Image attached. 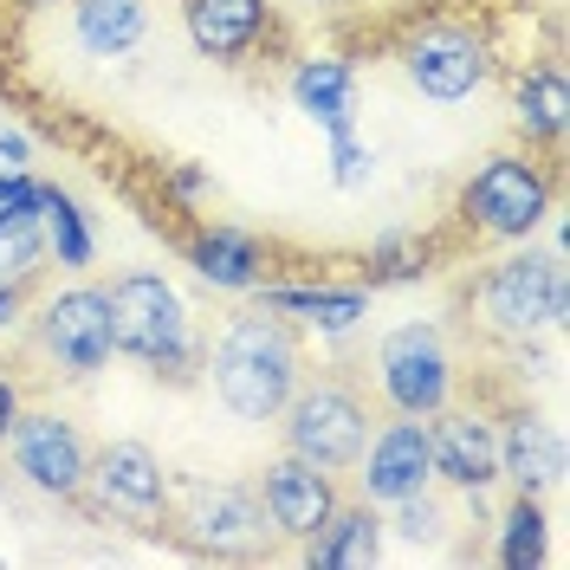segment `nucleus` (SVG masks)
<instances>
[{"label":"nucleus","mask_w":570,"mask_h":570,"mask_svg":"<svg viewBox=\"0 0 570 570\" xmlns=\"http://www.w3.org/2000/svg\"><path fill=\"white\" fill-rule=\"evenodd\" d=\"M181 259L195 266V279L214 285V292H253L259 279H273V247L253 234V227H234V220H202L181 234Z\"/></svg>","instance_id":"dca6fc26"},{"label":"nucleus","mask_w":570,"mask_h":570,"mask_svg":"<svg viewBox=\"0 0 570 570\" xmlns=\"http://www.w3.org/2000/svg\"><path fill=\"white\" fill-rule=\"evenodd\" d=\"M318 7H337V0H318Z\"/></svg>","instance_id":"72a5a7b5"},{"label":"nucleus","mask_w":570,"mask_h":570,"mask_svg":"<svg viewBox=\"0 0 570 570\" xmlns=\"http://www.w3.org/2000/svg\"><path fill=\"white\" fill-rule=\"evenodd\" d=\"M202 383L234 422H279V409L292 390L305 383V337L298 324L253 305L214 331V344H202Z\"/></svg>","instance_id":"f257e3e1"},{"label":"nucleus","mask_w":570,"mask_h":570,"mask_svg":"<svg viewBox=\"0 0 570 570\" xmlns=\"http://www.w3.org/2000/svg\"><path fill=\"white\" fill-rule=\"evenodd\" d=\"M493 434H499V480H505L512 493L544 499V493L564 487V434L544 422L538 409H512Z\"/></svg>","instance_id":"a211bd4d"},{"label":"nucleus","mask_w":570,"mask_h":570,"mask_svg":"<svg viewBox=\"0 0 570 570\" xmlns=\"http://www.w3.org/2000/svg\"><path fill=\"white\" fill-rule=\"evenodd\" d=\"M208 188H214L208 169H195V163H169V195H176L181 208H195V202H202Z\"/></svg>","instance_id":"c85d7f7f"},{"label":"nucleus","mask_w":570,"mask_h":570,"mask_svg":"<svg viewBox=\"0 0 570 570\" xmlns=\"http://www.w3.org/2000/svg\"><path fill=\"white\" fill-rule=\"evenodd\" d=\"M169 532L195 558H266L273 551L266 505L240 480H169Z\"/></svg>","instance_id":"39448f33"},{"label":"nucleus","mask_w":570,"mask_h":570,"mask_svg":"<svg viewBox=\"0 0 570 570\" xmlns=\"http://www.w3.org/2000/svg\"><path fill=\"white\" fill-rule=\"evenodd\" d=\"M181 7V33L208 66L247 71L266 46H273V7L266 0H176Z\"/></svg>","instance_id":"2eb2a0df"},{"label":"nucleus","mask_w":570,"mask_h":570,"mask_svg":"<svg viewBox=\"0 0 570 570\" xmlns=\"http://www.w3.org/2000/svg\"><path fill=\"white\" fill-rule=\"evenodd\" d=\"M253 493H259V505H266V525H273V538H285V544H305V538H312L324 519L337 512L344 487H337V473L298 461V454H279V461L259 466Z\"/></svg>","instance_id":"ddd939ff"},{"label":"nucleus","mask_w":570,"mask_h":570,"mask_svg":"<svg viewBox=\"0 0 570 570\" xmlns=\"http://www.w3.org/2000/svg\"><path fill=\"white\" fill-rule=\"evenodd\" d=\"M85 499L130 525V532H169V466L149 441H105L91 448V473H85Z\"/></svg>","instance_id":"1a4fd4ad"},{"label":"nucleus","mask_w":570,"mask_h":570,"mask_svg":"<svg viewBox=\"0 0 570 570\" xmlns=\"http://www.w3.org/2000/svg\"><path fill=\"white\" fill-rule=\"evenodd\" d=\"M27 220H39V176L0 169V234L7 227H27Z\"/></svg>","instance_id":"cd10ccee"},{"label":"nucleus","mask_w":570,"mask_h":570,"mask_svg":"<svg viewBox=\"0 0 570 570\" xmlns=\"http://www.w3.org/2000/svg\"><path fill=\"white\" fill-rule=\"evenodd\" d=\"M402 78L428 105H466L493 78V46L473 20H422L402 39Z\"/></svg>","instance_id":"9d476101"},{"label":"nucleus","mask_w":570,"mask_h":570,"mask_svg":"<svg viewBox=\"0 0 570 570\" xmlns=\"http://www.w3.org/2000/svg\"><path fill=\"white\" fill-rule=\"evenodd\" d=\"M279 428H285V454L324 466V473H351L363 441H370V395L337 370L305 376L292 390V402L279 409Z\"/></svg>","instance_id":"423d86ee"},{"label":"nucleus","mask_w":570,"mask_h":570,"mask_svg":"<svg viewBox=\"0 0 570 570\" xmlns=\"http://www.w3.org/2000/svg\"><path fill=\"white\" fill-rule=\"evenodd\" d=\"M512 130L525 149H544L558 156L564 149V130H570V85H564V66L558 59H538L512 78Z\"/></svg>","instance_id":"6ab92c4d"},{"label":"nucleus","mask_w":570,"mask_h":570,"mask_svg":"<svg viewBox=\"0 0 570 570\" xmlns=\"http://www.w3.org/2000/svg\"><path fill=\"white\" fill-rule=\"evenodd\" d=\"M149 39V0H71V46L91 66H117Z\"/></svg>","instance_id":"412c9836"},{"label":"nucleus","mask_w":570,"mask_h":570,"mask_svg":"<svg viewBox=\"0 0 570 570\" xmlns=\"http://www.w3.org/2000/svg\"><path fill=\"white\" fill-rule=\"evenodd\" d=\"M376 395L390 415H422V422L454 402V351L434 318L395 324L376 344Z\"/></svg>","instance_id":"0eeeda50"},{"label":"nucleus","mask_w":570,"mask_h":570,"mask_svg":"<svg viewBox=\"0 0 570 570\" xmlns=\"http://www.w3.org/2000/svg\"><path fill=\"white\" fill-rule=\"evenodd\" d=\"M285 85H292V105L305 110L324 137H331V130H356V66L351 59L305 52Z\"/></svg>","instance_id":"4be33fe9"},{"label":"nucleus","mask_w":570,"mask_h":570,"mask_svg":"<svg viewBox=\"0 0 570 570\" xmlns=\"http://www.w3.org/2000/svg\"><path fill=\"white\" fill-rule=\"evenodd\" d=\"M13 13H46V7H66V0H7Z\"/></svg>","instance_id":"473e14b6"},{"label":"nucleus","mask_w":570,"mask_h":570,"mask_svg":"<svg viewBox=\"0 0 570 570\" xmlns=\"http://www.w3.org/2000/svg\"><path fill=\"white\" fill-rule=\"evenodd\" d=\"M558 214V156L544 149H493L454 195V227L473 247H519Z\"/></svg>","instance_id":"7ed1b4c3"},{"label":"nucleus","mask_w":570,"mask_h":570,"mask_svg":"<svg viewBox=\"0 0 570 570\" xmlns=\"http://www.w3.org/2000/svg\"><path fill=\"white\" fill-rule=\"evenodd\" d=\"M20 409H27L20 376H0V448H7V434H13V422H20Z\"/></svg>","instance_id":"c756f323"},{"label":"nucleus","mask_w":570,"mask_h":570,"mask_svg":"<svg viewBox=\"0 0 570 570\" xmlns=\"http://www.w3.org/2000/svg\"><path fill=\"white\" fill-rule=\"evenodd\" d=\"M33 163V137L27 130H0V169H27Z\"/></svg>","instance_id":"2f4dec72"},{"label":"nucleus","mask_w":570,"mask_h":570,"mask_svg":"<svg viewBox=\"0 0 570 570\" xmlns=\"http://www.w3.org/2000/svg\"><path fill=\"white\" fill-rule=\"evenodd\" d=\"M422 487H434V441H428L422 415H390L383 428H370V441L356 454V499L395 505Z\"/></svg>","instance_id":"f8f14e48"},{"label":"nucleus","mask_w":570,"mask_h":570,"mask_svg":"<svg viewBox=\"0 0 570 570\" xmlns=\"http://www.w3.org/2000/svg\"><path fill=\"white\" fill-rule=\"evenodd\" d=\"M428 259H434V247H428L422 234H383L376 247L363 253V285L370 292L376 285H409V279H422V273H434Z\"/></svg>","instance_id":"393cba45"},{"label":"nucleus","mask_w":570,"mask_h":570,"mask_svg":"<svg viewBox=\"0 0 570 570\" xmlns=\"http://www.w3.org/2000/svg\"><path fill=\"white\" fill-rule=\"evenodd\" d=\"M493 558L505 570H538L544 558H551V519H544V499L538 493H512V505L499 512Z\"/></svg>","instance_id":"b1692460"},{"label":"nucleus","mask_w":570,"mask_h":570,"mask_svg":"<svg viewBox=\"0 0 570 570\" xmlns=\"http://www.w3.org/2000/svg\"><path fill=\"white\" fill-rule=\"evenodd\" d=\"M461 318L466 331L493 337V344H538V337H558L570 318V273L558 253H538L519 247L487 259L473 285L461 298Z\"/></svg>","instance_id":"f03ea898"},{"label":"nucleus","mask_w":570,"mask_h":570,"mask_svg":"<svg viewBox=\"0 0 570 570\" xmlns=\"http://www.w3.org/2000/svg\"><path fill=\"white\" fill-rule=\"evenodd\" d=\"M370 176H376V149L356 130H331V181L337 188H363Z\"/></svg>","instance_id":"bb28decb"},{"label":"nucleus","mask_w":570,"mask_h":570,"mask_svg":"<svg viewBox=\"0 0 570 570\" xmlns=\"http://www.w3.org/2000/svg\"><path fill=\"white\" fill-rule=\"evenodd\" d=\"M7 461L13 480L33 487L39 499H85V473H91V441L85 428L59 415V409H20V422L7 434Z\"/></svg>","instance_id":"9b49d317"},{"label":"nucleus","mask_w":570,"mask_h":570,"mask_svg":"<svg viewBox=\"0 0 570 570\" xmlns=\"http://www.w3.org/2000/svg\"><path fill=\"white\" fill-rule=\"evenodd\" d=\"M448 525H454V519H448V505L422 487V493L395 499V525H383V532H395L402 544H441V538H448Z\"/></svg>","instance_id":"a878e982"},{"label":"nucleus","mask_w":570,"mask_h":570,"mask_svg":"<svg viewBox=\"0 0 570 570\" xmlns=\"http://www.w3.org/2000/svg\"><path fill=\"white\" fill-rule=\"evenodd\" d=\"M39 234H46V253H52L66 273H85V266L98 259L91 214L78 208V195L59 188V181H39Z\"/></svg>","instance_id":"5701e85b"},{"label":"nucleus","mask_w":570,"mask_h":570,"mask_svg":"<svg viewBox=\"0 0 570 570\" xmlns=\"http://www.w3.org/2000/svg\"><path fill=\"white\" fill-rule=\"evenodd\" d=\"M428 441H434V480L461 499H487L499 487V434L487 409H441L428 415Z\"/></svg>","instance_id":"4468645a"},{"label":"nucleus","mask_w":570,"mask_h":570,"mask_svg":"<svg viewBox=\"0 0 570 570\" xmlns=\"http://www.w3.org/2000/svg\"><path fill=\"white\" fill-rule=\"evenodd\" d=\"M312 570H370L383 564V512L370 499H337V512L298 544Z\"/></svg>","instance_id":"aec40b11"},{"label":"nucleus","mask_w":570,"mask_h":570,"mask_svg":"<svg viewBox=\"0 0 570 570\" xmlns=\"http://www.w3.org/2000/svg\"><path fill=\"white\" fill-rule=\"evenodd\" d=\"M27 318V279H0V331Z\"/></svg>","instance_id":"7c9ffc66"},{"label":"nucleus","mask_w":570,"mask_h":570,"mask_svg":"<svg viewBox=\"0 0 570 570\" xmlns=\"http://www.w3.org/2000/svg\"><path fill=\"white\" fill-rule=\"evenodd\" d=\"M253 298L266 305V312H279V318H292L298 331H318V337H351L356 324L370 318V285L351 279V285H331V279H259L253 285Z\"/></svg>","instance_id":"f3484780"},{"label":"nucleus","mask_w":570,"mask_h":570,"mask_svg":"<svg viewBox=\"0 0 570 570\" xmlns=\"http://www.w3.org/2000/svg\"><path fill=\"white\" fill-rule=\"evenodd\" d=\"M27 337H33V356H46L66 383H91L117 356L105 285H66V292L39 298V312L27 318Z\"/></svg>","instance_id":"6e6552de"},{"label":"nucleus","mask_w":570,"mask_h":570,"mask_svg":"<svg viewBox=\"0 0 570 570\" xmlns=\"http://www.w3.org/2000/svg\"><path fill=\"white\" fill-rule=\"evenodd\" d=\"M110 305V337H117V356H137L156 383H202V331L188 318V298L163 273L149 266H130L105 285Z\"/></svg>","instance_id":"20e7f679"}]
</instances>
